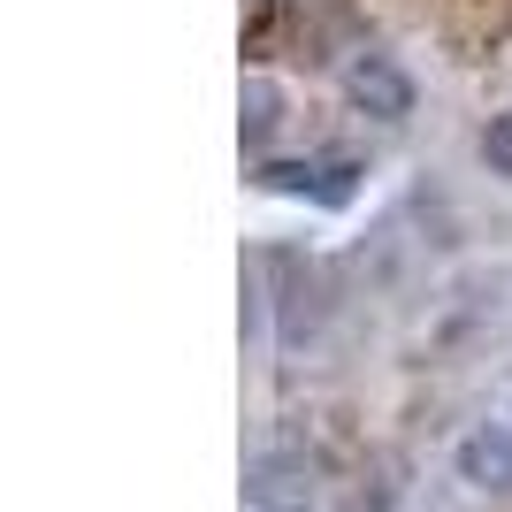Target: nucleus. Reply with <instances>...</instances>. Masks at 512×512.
Wrapping results in <instances>:
<instances>
[{"mask_svg":"<svg viewBox=\"0 0 512 512\" xmlns=\"http://www.w3.org/2000/svg\"><path fill=\"white\" fill-rule=\"evenodd\" d=\"M344 100L360 107V115H375V123H406L413 115V77L390 54H375V46H352L344 54Z\"/></svg>","mask_w":512,"mask_h":512,"instance_id":"nucleus-1","label":"nucleus"},{"mask_svg":"<svg viewBox=\"0 0 512 512\" xmlns=\"http://www.w3.org/2000/svg\"><path fill=\"white\" fill-rule=\"evenodd\" d=\"M245 497H253L260 512H306L314 505V482H306L299 459H253V467H245Z\"/></svg>","mask_w":512,"mask_h":512,"instance_id":"nucleus-2","label":"nucleus"},{"mask_svg":"<svg viewBox=\"0 0 512 512\" xmlns=\"http://www.w3.org/2000/svg\"><path fill=\"white\" fill-rule=\"evenodd\" d=\"M459 482H474V490H512V428H474V436H459Z\"/></svg>","mask_w":512,"mask_h":512,"instance_id":"nucleus-3","label":"nucleus"},{"mask_svg":"<svg viewBox=\"0 0 512 512\" xmlns=\"http://www.w3.org/2000/svg\"><path fill=\"white\" fill-rule=\"evenodd\" d=\"M276 123H283V92L268 85V77H245V100H237V138L260 153L268 138H276Z\"/></svg>","mask_w":512,"mask_h":512,"instance_id":"nucleus-4","label":"nucleus"},{"mask_svg":"<svg viewBox=\"0 0 512 512\" xmlns=\"http://www.w3.org/2000/svg\"><path fill=\"white\" fill-rule=\"evenodd\" d=\"M314 321H321V283L306 276L299 260H283V344H299Z\"/></svg>","mask_w":512,"mask_h":512,"instance_id":"nucleus-5","label":"nucleus"},{"mask_svg":"<svg viewBox=\"0 0 512 512\" xmlns=\"http://www.w3.org/2000/svg\"><path fill=\"white\" fill-rule=\"evenodd\" d=\"M352 192H360V169H352L344 153H329L321 176H314V199H321V207H352Z\"/></svg>","mask_w":512,"mask_h":512,"instance_id":"nucleus-6","label":"nucleus"},{"mask_svg":"<svg viewBox=\"0 0 512 512\" xmlns=\"http://www.w3.org/2000/svg\"><path fill=\"white\" fill-rule=\"evenodd\" d=\"M314 176H321V161H260V192H306L314 199Z\"/></svg>","mask_w":512,"mask_h":512,"instance_id":"nucleus-7","label":"nucleus"},{"mask_svg":"<svg viewBox=\"0 0 512 512\" xmlns=\"http://www.w3.org/2000/svg\"><path fill=\"white\" fill-rule=\"evenodd\" d=\"M482 161H490L497 176H512V115H490V130H482Z\"/></svg>","mask_w":512,"mask_h":512,"instance_id":"nucleus-8","label":"nucleus"}]
</instances>
